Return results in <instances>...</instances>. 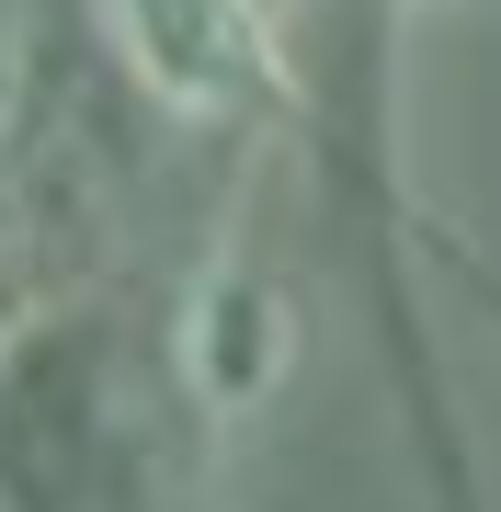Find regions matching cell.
I'll return each mask as SVG.
<instances>
[{
    "instance_id": "obj_1",
    "label": "cell",
    "mask_w": 501,
    "mask_h": 512,
    "mask_svg": "<svg viewBox=\"0 0 501 512\" xmlns=\"http://www.w3.org/2000/svg\"><path fill=\"white\" fill-rule=\"evenodd\" d=\"M137 80L183 114H240L274 92V23L262 0H103Z\"/></svg>"
},
{
    "instance_id": "obj_2",
    "label": "cell",
    "mask_w": 501,
    "mask_h": 512,
    "mask_svg": "<svg viewBox=\"0 0 501 512\" xmlns=\"http://www.w3.org/2000/svg\"><path fill=\"white\" fill-rule=\"evenodd\" d=\"M183 365H194V387H205L217 410L262 399V387L285 376V285H262V274H205L194 319H183Z\"/></svg>"
}]
</instances>
